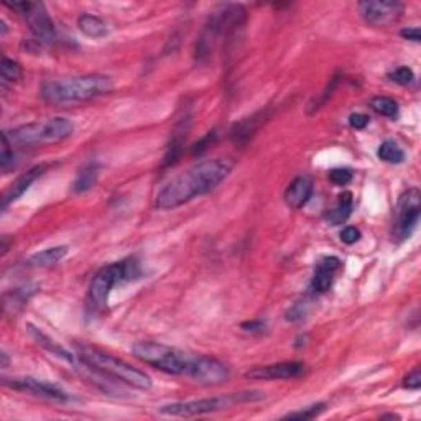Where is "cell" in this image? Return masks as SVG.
Returning <instances> with one entry per match:
<instances>
[{
	"label": "cell",
	"mask_w": 421,
	"mask_h": 421,
	"mask_svg": "<svg viewBox=\"0 0 421 421\" xmlns=\"http://www.w3.org/2000/svg\"><path fill=\"white\" fill-rule=\"evenodd\" d=\"M214 137H216V130H213L210 134L206 135V139H203V141H199V144H196L195 147V153H201L203 150L208 147V144H210V141L214 140Z\"/></svg>",
	"instance_id": "obj_37"
},
{
	"label": "cell",
	"mask_w": 421,
	"mask_h": 421,
	"mask_svg": "<svg viewBox=\"0 0 421 421\" xmlns=\"http://www.w3.org/2000/svg\"><path fill=\"white\" fill-rule=\"evenodd\" d=\"M265 328L264 321H247V323L242 324L244 331H248V333H257V331H262Z\"/></svg>",
	"instance_id": "obj_36"
},
{
	"label": "cell",
	"mask_w": 421,
	"mask_h": 421,
	"mask_svg": "<svg viewBox=\"0 0 421 421\" xmlns=\"http://www.w3.org/2000/svg\"><path fill=\"white\" fill-rule=\"evenodd\" d=\"M7 33V25H6V21H2V35H6Z\"/></svg>",
	"instance_id": "obj_39"
},
{
	"label": "cell",
	"mask_w": 421,
	"mask_h": 421,
	"mask_svg": "<svg viewBox=\"0 0 421 421\" xmlns=\"http://www.w3.org/2000/svg\"><path fill=\"white\" fill-rule=\"evenodd\" d=\"M246 8L237 3H226L217 7L206 21L203 32L197 38L196 58L204 61L216 53V50L222 48L246 23Z\"/></svg>",
	"instance_id": "obj_3"
},
{
	"label": "cell",
	"mask_w": 421,
	"mask_h": 421,
	"mask_svg": "<svg viewBox=\"0 0 421 421\" xmlns=\"http://www.w3.org/2000/svg\"><path fill=\"white\" fill-rule=\"evenodd\" d=\"M21 75H23V71H21V66L14 59H8L3 58L2 59V79L8 81V83H17V81H20Z\"/></svg>",
	"instance_id": "obj_28"
},
{
	"label": "cell",
	"mask_w": 421,
	"mask_h": 421,
	"mask_svg": "<svg viewBox=\"0 0 421 421\" xmlns=\"http://www.w3.org/2000/svg\"><path fill=\"white\" fill-rule=\"evenodd\" d=\"M341 267V260L337 257H324L317 262L316 272L313 275L311 288L316 293H324L333 285V273Z\"/></svg>",
	"instance_id": "obj_16"
},
{
	"label": "cell",
	"mask_w": 421,
	"mask_h": 421,
	"mask_svg": "<svg viewBox=\"0 0 421 421\" xmlns=\"http://www.w3.org/2000/svg\"><path fill=\"white\" fill-rule=\"evenodd\" d=\"M421 213V193L418 188H408L402 196L398 197V203L395 206L393 229L392 235L397 244L403 242L413 234L416 224L420 221Z\"/></svg>",
	"instance_id": "obj_9"
},
{
	"label": "cell",
	"mask_w": 421,
	"mask_h": 421,
	"mask_svg": "<svg viewBox=\"0 0 421 421\" xmlns=\"http://www.w3.org/2000/svg\"><path fill=\"white\" fill-rule=\"evenodd\" d=\"M3 384L14 390L32 393V395H35V397L46 398V400H51V402L68 403V402L75 400V398H72L68 392H64L59 385L53 384V382L33 379V377H15V379L6 380Z\"/></svg>",
	"instance_id": "obj_12"
},
{
	"label": "cell",
	"mask_w": 421,
	"mask_h": 421,
	"mask_svg": "<svg viewBox=\"0 0 421 421\" xmlns=\"http://www.w3.org/2000/svg\"><path fill=\"white\" fill-rule=\"evenodd\" d=\"M81 360L89 369L101 373V375L122 382V384L132 386V389L141 390V392H147V390L152 389V379H150L148 373L134 367V365L127 364L126 360L106 354V352L86 349L81 354Z\"/></svg>",
	"instance_id": "obj_4"
},
{
	"label": "cell",
	"mask_w": 421,
	"mask_h": 421,
	"mask_svg": "<svg viewBox=\"0 0 421 421\" xmlns=\"http://www.w3.org/2000/svg\"><path fill=\"white\" fill-rule=\"evenodd\" d=\"M114 89V81L106 75H84L77 77L50 79L41 84L43 101L51 106H70L86 102L109 94Z\"/></svg>",
	"instance_id": "obj_2"
},
{
	"label": "cell",
	"mask_w": 421,
	"mask_h": 421,
	"mask_svg": "<svg viewBox=\"0 0 421 421\" xmlns=\"http://www.w3.org/2000/svg\"><path fill=\"white\" fill-rule=\"evenodd\" d=\"M27 329H28V334L32 336L33 341L37 342L38 346H41L43 349H46L50 352V354L53 355H58V358H61L63 360H66V362H72V355L68 352L64 347H61L58 344V342H55L53 339L46 336L45 333H41L40 329L35 328L33 324H27Z\"/></svg>",
	"instance_id": "obj_21"
},
{
	"label": "cell",
	"mask_w": 421,
	"mask_h": 421,
	"mask_svg": "<svg viewBox=\"0 0 421 421\" xmlns=\"http://www.w3.org/2000/svg\"><path fill=\"white\" fill-rule=\"evenodd\" d=\"M339 237H341L342 242L347 244V246H352V244H355L360 239V231L358 227H352V226L344 227V229L341 231V235H339Z\"/></svg>",
	"instance_id": "obj_33"
},
{
	"label": "cell",
	"mask_w": 421,
	"mask_h": 421,
	"mask_svg": "<svg viewBox=\"0 0 421 421\" xmlns=\"http://www.w3.org/2000/svg\"><path fill=\"white\" fill-rule=\"evenodd\" d=\"M313 195V182L309 176H298L285 191V203L291 209H302Z\"/></svg>",
	"instance_id": "obj_15"
},
{
	"label": "cell",
	"mask_w": 421,
	"mask_h": 421,
	"mask_svg": "<svg viewBox=\"0 0 421 421\" xmlns=\"http://www.w3.org/2000/svg\"><path fill=\"white\" fill-rule=\"evenodd\" d=\"M311 311V300L304 298L302 302L295 303L293 306L286 311V320L291 321V323H300V321L306 320V316Z\"/></svg>",
	"instance_id": "obj_26"
},
{
	"label": "cell",
	"mask_w": 421,
	"mask_h": 421,
	"mask_svg": "<svg viewBox=\"0 0 421 421\" xmlns=\"http://www.w3.org/2000/svg\"><path fill=\"white\" fill-rule=\"evenodd\" d=\"M400 35L405 38V40H410V41H415V43H420V40H421V33H420L418 27L403 28L400 32Z\"/></svg>",
	"instance_id": "obj_35"
},
{
	"label": "cell",
	"mask_w": 421,
	"mask_h": 421,
	"mask_svg": "<svg viewBox=\"0 0 421 421\" xmlns=\"http://www.w3.org/2000/svg\"><path fill=\"white\" fill-rule=\"evenodd\" d=\"M232 171V161L226 158L204 160L184 171L166 184L157 195V206L160 210H171L190 203L197 196L208 195L217 188Z\"/></svg>",
	"instance_id": "obj_1"
},
{
	"label": "cell",
	"mask_w": 421,
	"mask_h": 421,
	"mask_svg": "<svg viewBox=\"0 0 421 421\" xmlns=\"http://www.w3.org/2000/svg\"><path fill=\"white\" fill-rule=\"evenodd\" d=\"M68 255V247L66 246H58L46 248L32 255L28 259V267L32 268H50L53 265H57L59 260H63Z\"/></svg>",
	"instance_id": "obj_18"
},
{
	"label": "cell",
	"mask_w": 421,
	"mask_h": 421,
	"mask_svg": "<svg viewBox=\"0 0 421 421\" xmlns=\"http://www.w3.org/2000/svg\"><path fill=\"white\" fill-rule=\"evenodd\" d=\"M38 290H40V286L38 285H25L8 291V293L3 295V309L14 313L17 309L23 308L28 300L32 298Z\"/></svg>",
	"instance_id": "obj_19"
},
{
	"label": "cell",
	"mask_w": 421,
	"mask_h": 421,
	"mask_svg": "<svg viewBox=\"0 0 421 421\" xmlns=\"http://www.w3.org/2000/svg\"><path fill=\"white\" fill-rule=\"evenodd\" d=\"M369 124V117L364 114H352L349 117V126L355 130H364Z\"/></svg>",
	"instance_id": "obj_34"
},
{
	"label": "cell",
	"mask_w": 421,
	"mask_h": 421,
	"mask_svg": "<svg viewBox=\"0 0 421 421\" xmlns=\"http://www.w3.org/2000/svg\"><path fill=\"white\" fill-rule=\"evenodd\" d=\"M6 6L12 10L19 12L23 17L32 30L33 37L41 45H53L57 40V30L51 17L46 12L45 6L41 2H30V0H21V2H6Z\"/></svg>",
	"instance_id": "obj_10"
},
{
	"label": "cell",
	"mask_w": 421,
	"mask_h": 421,
	"mask_svg": "<svg viewBox=\"0 0 421 421\" xmlns=\"http://www.w3.org/2000/svg\"><path fill=\"white\" fill-rule=\"evenodd\" d=\"M386 77H389V79L395 84L408 86L415 81V72L411 71L408 66H400V68H397V70L390 71L389 75H386Z\"/></svg>",
	"instance_id": "obj_29"
},
{
	"label": "cell",
	"mask_w": 421,
	"mask_h": 421,
	"mask_svg": "<svg viewBox=\"0 0 421 421\" xmlns=\"http://www.w3.org/2000/svg\"><path fill=\"white\" fill-rule=\"evenodd\" d=\"M265 397L262 392H239V393H226L213 398H201V400L190 402H175L168 405H161L158 408V413L165 416H179V418H193V416H203L216 411L227 410V408L239 405V403L259 402Z\"/></svg>",
	"instance_id": "obj_6"
},
{
	"label": "cell",
	"mask_w": 421,
	"mask_h": 421,
	"mask_svg": "<svg viewBox=\"0 0 421 421\" xmlns=\"http://www.w3.org/2000/svg\"><path fill=\"white\" fill-rule=\"evenodd\" d=\"M354 178L352 171L349 168H333L329 171V179L333 182L336 186H344V184H349Z\"/></svg>",
	"instance_id": "obj_31"
},
{
	"label": "cell",
	"mask_w": 421,
	"mask_h": 421,
	"mask_svg": "<svg viewBox=\"0 0 421 421\" xmlns=\"http://www.w3.org/2000/svg\"><path fill=\"white\" fill-rule=\"evenodd\" d=\"M97 178H99L97 163H89V165H86L84 168L77 173L75 183H72V191H75L76 195L89 191L94 184L97 183Z\"/></svg>",
	"instance_id": "obj_23"
},
{
	"label": "cell",
	"mask_w": 421,
	"mask_h": 421,
	"mask_svg": "<svg viewBox=\"0 0 421 421\" xmlns=\"http://www.w3.org/2000/svg\"><path fill=\"white\" fill-rule=\"evenodd\" d=\"M139 273V264L134 259L110 264L99 270L94 275L91 288H89V295H91V302L94 306L104 308L107 302H109V295L112 291V288L120 282L132 280Z\"/></svg>",
	"instance_id": "obj_8"
},
{
	"label": "cell",
	"mask_w": 421,
	"mask_h": 421,
	"mask_svg": "<svg viewBox=\"0 0 421 421\" xmlns=\"http://www.w3.org/2000/svg\"><path fill=\"white\" fill-rule=\"evenodd\" d=\"M2 140H3V147H2V157H0V165H2L3 173H8V170L15 166V153L14 150L10 148L12 144L8 141L6 135H2Z\"/></svg>",
	"instance_id": "obj_30"
},
{
	"label": "cell",
	"mask_w": 421,
	"mask_h": 421,
	"mask_svg": "<svg viewBox=\"0 0 421 421\" xmlns=\"http://www.w3.org/2000/svg\"><path fill=\"white\" fill-rule=\"evenodd\" d=\"M326 405L324 403H316V405H311V407H306L303 408V410L300 411H293V413H288L283 416V420H315L316 416H320L321 413L324 411Z\"/></svg>",
	"instance_id": "obj_27"
},
{
	"label": "cell",
	"mask_w": 421,
	"mask_h": 421,
	"mask_svg": "<svg viewBox=\"0 0 421 421\" xmlns=\"http://www.w3.org/2000/svg\"><path fill=\"white\" fill-rule=\"evenodd\" d=\"M403 386L408 390H418L421 386V371L418 367L413 369L403 380Z\"/></svg>",
	"instance_id": "obj_32"
},
{
	"label": "cell",
	"mask_w": 421,
	"mask_h": 421,
	"mask_svg": "<svg viewBox=\"0 0 421 421\" xmlns=\"http://www.w3.org/2000/svg\"><path fill=\"white\" fill-rule=\"evenodd\" d=\"M75 126L66 117H53L38 122H30L20 126L14 130H6V135L12 145L21 147H37V145H51L66 140L72 135Z\"/></svg>",
	"instance_id": "obj_5"
},
{
	"label": "cell",
	"mask_w": 421,
	"mask_h": 421,
	"mask_svg": "<svg viewBox=\"0 0 421 421\" xmlns=\"http://www.w3.org/2000/svg\"><path fill=\"white\" fill-rule=\"evenodd\" d=\"M0 358H2V369H7L8 359H7V354H6V352H2V355H0Z\"/></svg>",
	"instance_id": "obj_38"
},
{
	"label": "cell",
	"mask_w": 421,
	"mask_h": 421,
	"mask_svg": "<svg viewBox=\"0 0 421 421\" xmlns=\"http://www.w3.org/2000/svg\"><path fill=\"white\" fill-rule=\"evenodd\" d=\"M371 107L373 112L389 119H397L398 117V104L393 101L392 97L386 96H377L371 101Z\"/></svg>",
	"instance_id": "obj_25"
},
{
	"label": "cell",
	"mask_w": 421,
	"mask_h": 421,
	"mask_svg": "<svg viewBox=\"0 0 421 421\" xmlns=\"http://www.w3.org/2000/svg\"><path fill=\"white\" fill-rule=\"evenodd\" d=\"M379 158L385 163H392V165H398L405 160V152H403L400 145L393 140H385L382 141V145L379 147Z\"/></svg>",
	"instance_id": "obj_24"
},
{
	"label": "cell",
	"mask_w": 421,
	"mask_h": 421,
	"mask_svg": "<svg viewBox=\"0 0 421 421\" xmlns=\"http://www.w3.org/2000/svg\"><path fill=\"white\" fill-rule=\"evenodd\" d=\"M304 372L303 362H278L264 365V367H253L246 372L248 380H288L302 375Z\"/></svg>",
	"instance_id": "obj_14"
},
{
	"label": "cell",
	"mask_w": 421,
	"mask_h": 421,
	"mask_svg": "<svg viewBox=\"0 0 421 421\" xmlns=\"http://www.w3.org/2000/svg\"><path fill=\"white\" fill-rule=\"evenodd\" d=\"M352 206H354V199H352L351 193L349 191L342 193V195L339 196L337 204L326 214V221H328V224L331 226L344 224L347 219L351 217Z\"/></svg>",
	"instance_id": "obj_20"
},
{
	"label": "cell",
	"mask_w": 421,
	"mask_h": 421,
	"mask_svg": "<svg viewBox=\"0 0 421 421\" xmlns=\"http://www.w3.org/2000/svg\"><path fill=\"white\" fill-rule=\"evenodd\" d=\"M405 6L397 0H365L359 3V12L365 23L372 27H389L400 19Z\"/></svg>",
	"instance_id": "obj_11"
},
{
	"label": "cell",
	"mask_w": 421,
	"mask_h": 421,
	"mask_svg": "<svg viewBox=\"0 0 421 421\" xmlns=\"http://www.w3.org/2000/svg\"><path fill=\"white\" fill-rule=\"evenodd\" d=\"M188 377L203 385H219L229 379V367L221 360L208 358V355H196L193 358Z\"/></svg>",
	"instance_id": "obj_13"
},
{
	"label": "cell",
	"mask_w": 421,
	"mask_h": 421,
	"mask_svg": "<svg viewBox=\"0 0 421 421\" xmlns=\"http://www.w3.org/2000/svg\"><path fill=\"white\" fill-rule=\"evenodd\" d=\"M132 352L141 362L152 365L161 372L171 373V375H186L193 360V355H188L186 352L152 341L137 342L132 347Z\"/></svg>",
	"instance_id": "obj_7"
},
{
	"label": "cell",
	"mask_w": 421,
	"mask_h": 421,
	"mask_svg": "<svg viewBox=\"0 0 421 421\" xmlns=\"http://www.w3.org/2000/svg\"><path fill=\"white\" fill-rule=\"evenodd\" d=\"M77 28L89 38H104L109 33V28L101 17L89 14H83L77 19Z\"/></svg>",
	"instance_id": "obj_22"
},
{
	"label": "cell",
	"mask_w": 421,
	"mask_h": 421,
	"mask_svg": "<svg viewBox=\"0 0 421 421\" xmlns=\"http://www.w3.org/2000/svg\"><path fill=\"white\" fill-rule=\"evenodd\" d=\"M45 171H46V165H38V166H35V168L28 170L27 173L19 176V178L15 179V183L10 186V190L3 195L2 208L7 209L8 204H12L14 201L19 199V197H21V195H23V193L27 191L28 188L32 186V184L35 183L43 173H45Z\"/></svg>",
	"instance_id": "obj_17"
}]
</instances>
